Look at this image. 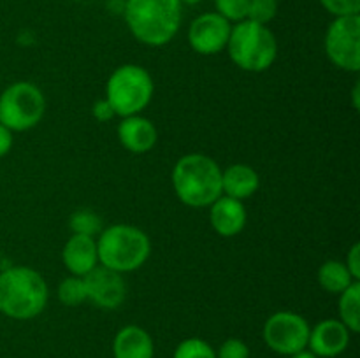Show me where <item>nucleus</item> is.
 <instances>
[{"label":"nucleus","instance_id":"1","mask_svg":"<svg viewBox=\"0 0 360 358\" xmlns=\"http://www.w3.org/2000/svg\"><path fill=\"white\" fill-rule=\"evenodd\" d=\"M123 18L137 41L160 48L179 32L183 4L179 0H125Z\"/></svg>","mask_w":360,"mask_h":358},{"label":"nucleus","instance_id":"2","mask_svg":"<svg viewBox=\"0 0 360 358\" xmlns=\"http://www.w3.org/2000/svg\"><path fill=\"white\" fill-rule=\"evenodd\" d=\"M48 284L32 267L7 265L0 270V312L11 319H32L48 304Z\"/></svg>","mask_w":360,"mask_h":358},{"label":"nucleus","instance_id":"3","mask_svg":"<svg viewBox=\"0 0 360 358\" xmlns=\"http://www.w3.org/2000/svg\"><path fill=\"white\" fill-rule=\"evenodd\" d=\"M172 188L185 206L210 207L221 193V168L211 157L190 153L172 167Z\"/></svg>","mask_w":360,"mask_h":358},{"label":"nucleus","instance_id":"4","mask_svg":"<svg viewBox=\"0 0 360 358\" xmlns=\"http://www.w3.org/2000/svg\"><path fill=\"white\" fill-rule=\"evenodd\" d=\"M98 265L127 274L141 269L151 253L150 237L141 228L116 223L97 235Z\"/></svg>","mask_w":360,"mask_h":358},{"label":"nucleus","instance_id":"5","mask_svg":"<svg viewBox=\"0 0 360 358\" xmlns=\"http://www.w3.org/2000/svg\"><path fill=\"white\" fill-rule=\"evenodd\" d=\"M225 49L241 70L264 72L276 62L278 41L267 25L243 20L232 25Z\"/></svg>","mask_w":360,"mask_h":358},{"label":"nucleus","instance_id":"6","mask_svg":"<svg viewBox=\"0 0 360 358\" xmlns=\"http://www.w3.org/2000/svg\"><path fill=\"white\" fill-rule=\"evenodd\" d=\"M153 77L144 67L125 63L109 76L105 84V100L120 118L141 114L153 98Z\"/></svg>","mask_w":360,"mask_h":358},{"label":"nucleus","instance_id":"7","mask_svg":"<svg viewBox=\"0 0 360 358\" xmlns=\"http://www.w3.org/2000/svg\"><path fill=\"white\" fill-rule=\"evenodd\" d=\"M44 93L30 81H16L0 95V123L11 132L34 128L44 118Z\"/></svg>","mask_w":360,"mask_h":358},{"label":"nucleus","instance_id":"8","mask_svg":"<svg viewBox=\"0 0 360 358\" xmlns=\"http://www.w3.org/2000/svg\"><path fill=\"white\" fill-rule=\"evenodd\" d=\"M326 55L338 69L360 70V14L340 16L330 21L323 41Z\"/></svg>","mask_w":360,"mask_h":358},{"label":"nucleus","instance_id":"9","mask_svg":"<svg viewBox=\"0 0 360 358\" xmlns=\"http://www.w3.org/2000/svg\"><path fill=\"white\" fill-rule=\"evenodd\" d=\"M309 323L304 316L292 311H278L266 319L262 329L267 347L278 354H290L308 347Z\"/></svg>","mask_w":360,"mask_h":358},{"label":"nucleus","instance_id":"10","mask_svg":"<svg viewBox=\"0 0 360 358\" xmlns=\"http://www.w3.org/2000/svg\"><path fill=\"white\" fill-rule=\"evenodd\" d=\"M232 23L218 13H204L192 21L188 28V44L199 55L211 56L224 51L231 37Z\"/></svg>","mask_w":360,"mask_h":358},{"label":"nucleus","instance_id":"11","mask_svg":"<svg viewBox=\"0 0 360 358\" xmlns=\"http://www.w3.org/2000/svg\"><path fill=\"white\" fill-rule=\"evenodd\" d=\"M83 279L84 286H86L88 302H94L97 307L112 311L125 302L127 284L123 274L97 265Z\"/></svg>","mask_w":360,"mask_h":358},{"label":"nucleus","instance_id":"12","mask_svg":"<svg viewBox=\"0 0 360 358\" xmlns=\"http://www.w3.org/2000/svg\"><path fill=\"white\" fill-rule=\"evenodd\" d=\"M352 332L340 319H323L309 330L308 347L319 358H336L350 344Z\"/></svg>","mask_w":360,"mask_h":358},{"label":"nucleus","instance_id":"13","mask_svg":"<svg viewBox=\"0 0 360 358\" xmlns=\"http://www.w3.org/2000/svg\"><path fill=\"white\" fill-rule=\"evenodd\" d=\"M210 220L214 232L221 237H234L241 234L248 221V213L243 200L220 195L210 206Z\"/></svg>","mask_w":360,"mask_h":358},{"label":"nucleus","instance_id":"14","mask_svg":"<svg viewBox=\"0 0 360 358\" xmlns=\"http://www.w3.org/2000/svg\"><path fill=\"white\" fill-rule=\"evenodd\" d=\"M116 133H118L122 146L134 154H144L151 151L158 139L157 126L153 125L151 119L141 114L122 118Z\"/></svg>","mask_w":360,"mask_h":358},{"label":"nucleus","instance_id":"15","mask_svg":"<svg viewBox=\"0 0 360 358\" xmlns=\"http://www.w3.org/2000/svg\"><path fill=\"white\" fill-rule=\"evenodd\" d=\"M62 260L70 276L84 277L90 270H94L98 265L97 239L72 234L69 241L65 242V246H63Z\"/></svg>","mask_w":360,"mask_h":358},{"label":"nucleus","instance_id":"16","mask_svg":"<svg viewBox=\"0 0 360 358\" xmlns=\"http://www.w3.org/2000/svg\"><path fill=\"white\" fill-rule=\"evenodd\" d=\"M112 357L153 358L155 344L150 332L137 325H127L120 329L112 339Z\"/></svg>","mask_w":360,"mask_h":358},{"label":"nucleus","instance_id":"17","mask_svg":"<svg viewBox=\"0 0 360 358\" xmlns=\"http://www.w3.org/2000/svg\"><path fill=\"white\" fill-rule=\"evenodd\" d=\"M259 186V172L252 165L234 164L221 171V193L232 199H250L253 193H257Z\"/></svg>","mask_w":360,"mask_h":358},{"label":"nucleus","instance_id":"18","mask_svg":"<svg viewBox=\"0 0 360 358\" xmlns=\"http://www.w3.org/2000/svg\"><path fill=\"white\" fill-rule=\"evenodd\" d=\"M319 283L329 293L340 295L352 283H355V279L350 270L347 269L345 262H341V260H327L319 269Z\"/></svg>","mask_w":360,"mask_h":358},{"label":"nucleus","instance_id":"19","mask_svg":"<svg viewBox=\"0 0 360 358\" xmlns=\"http://www.w3.org/2000/svg\"><path fill=\"white\" fill-rule=\"evenodd\" d=\"M340 321L350 330L352 333H359L360 330V283L355 281L345 291L340 293Z\"/></svg>","mask_w":360,"mask_h":358},{"label":"nucleus","instance_id":"20","mask_svg":"<svg viewBox=\"0 0 360 358\" xmlns=\"http://www.w3.org/2000/svg\"><path fill=\"white\" fill-rule=\"evenodd\" d=\"M58 300L63 305H69V307H76V305L84 304L88 302V293L86 286H84V279L79 276H69L58 284Z\"/></svg>","mask_w":360,"mask_h":358},{"label":"nucleus","instance_id":"21","mask_svg":"<svg viewBox=\"0 0 360 358\" xmlns=\"http://www.w3.org/2000/svg\"><path fill=\"white\" fill-rule=\"evenodd\" d=\"M69 227L72 234L88 235V237H97L104 228H102V218L90 209H79L72 213L69 220Z\"/></svg>","mask_w":360,"mask_h":358},{"label":"nucleus","instance_id":"22","mask_svg":"<svg viewBox=\"0 0 360 358\" xmlns=\"http://www.w3.org/2000/svg\"><path fill=\"white\" fill-rule=\"evenodd\" d=\"M172 358H217V351L204 339L188 337L176 346Z\"/></svg>","mask_w":360,"mask_h":358},{"label":"nucleus","instance_id":"23","mask_svg":"<svg viewBox=\"0 0 360 358\" xmlns=\"http://www.w3.org/2000/svg\"><path fill=\"white\" fill-rule=\"evenodd\" d=\"M214 13L220 14L229 23H239L248 18L250 0H213Z\"/></svg>","mask_w":360,"mask_h":358},{"label":"nucleus","instance_id":"24","mask_svg":"<svg viewBox=\"0 0 360 358\" xmlns=\"http://www.w3.org/2000/svg\"><path fill=\"white\" fill-rule=\"evenodd\" d=\"M278 14V0H250L248 18L260 25H269Z\"/></svg>","mask_w":360,"mask_h":358},{"label":"nucleus","instance_id":"25","mask_svg":"<svg viewBox=\"0 0 360 358\" xmlns=\"http://www.w3.org/2000/svg\"><path fill=\"white\" fill-rule=\"evenodd\" d=\"M320 4L334 18L360 14V0H320Z\"/></svg>","mask_w":360,"mask_h":358},{"label":"nucleus","instance_id":"26","mask_svg":"<svg viewBox=\"0 0 360 358\" xmlns=\"http://www.w3.org/2000/svg\"><path fill=\"white\" fill-rule=\"evenodd\" d=\"M217 358H250V347L245 340L231 337L224 340L220 350L217 351Z\"/></svg>","mask_w":360,"mask_h":358},{"label":"nucleus","instance_id":"27","mask_svg":"<svg viewBox=\"0 0 360 358\" xmlns=\"http://www.w3.org/2000/svg\"><path fill=\"white\" fill-rule=\"evenodd\" d=\"M345 265H347V269L350 270L354 279L359 281L360 279V244L359 242H355V244L350 248V251H348L347 255V260H345Z\"/></svg>","mask_w":360,"mask_h":358},{"label":"nucleus","instance_id":"28","mask_svg":"<svg viewBox=\"0 0 360 358\" xmlns=\"http://www.w3.org/2000/svg\"><path fill=\"white\" fill-rule=\"evenodd\" d=\"M91 114H94V118L101 123L109 121V119H112L116 116L115 111H112L111 104H109L105 98H101V100L95 102L94 107H91Z\"/></svg>","mask_w":360,"mask_h":358},{"label":"nucleus","instance_id":"29","mask_svg":"<svg viewBox=\"0 0 360 358\" xmlns=\"http://www.w3.org/2000/svg\"><path fill=\"white\" fill-rule=\"evenodd\" d=\"M13 132L0 123V158L9 153L11 147H13Z\"/></svg>","mask_w":360,"mask_h":358},{"label":"nucleus","instance_id":"30","mask_svg":"<svg viewBox=\"0 0 360 358\" xmlns=\"http://www.w3.org/2000/svg\"><path fill=\"white\" fill-rule=\"evenodd\" d=\"M290 358H319V357H316L315 353H311L309 350H301L297 351V353L290 354Z\"/></svg>","mask_w":360,"mask_h":358},{"label":"nucleus","instance_id":"31","mask_svg":"<svg viewBox=\"0 0 360 358\" xmlns=\"http://www.w3.org/2000/svg\"><path fill=\"white\" fill-rule=\"evenodd\" d=\"M179 2H181L183 6H197V4H200L202 0H179Z\"/></svg>","mask_w":360,"mask_h":358},{"label":"nucleus","instance_id":"32","mask_svg":"<svg viewBox=\"0 0 360 358\" xmlns=\"http://www.w3.org/2000/svg\"><path fill=\"white\" fill-rule=\"evenodd\" d=\"M6 269V267H4V260H2V256H0V270H4Z\"/></svg>","mask_w":360,"mask_h":358}]
</instances>
